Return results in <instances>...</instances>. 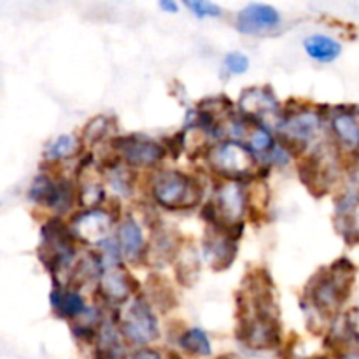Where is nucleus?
I'll return each mask as SVG.
<instances>
[{
	"mask_svg": "<svg viewBox=\"0 0 359 359\" xmlns=\"http://www.w3.org/2000/svg\"><path fill=\"white\" fill-rule=\"evenodd\" d=\"M356 266L342 258L330 269L319 270L307 284L309 305L323 316H332L344 305L353 290Z\"/></svg>",
	"mask_w": 359,
	"mask_h": 359,
	"instance_id": "obj_1",
	"label": "nucleus"
},
{
	"mask_svg": "<svg viewBox=\"0 0 359 359\" xmlns=\"http://www.w3.org/2000/svg\"><path fill=\"white\" fill-rule=\"evenodd\" d=\"M74 238L76 237H74L69 224H65L58 217L49 219L41 228V249H39L41 262L56 279H60V276L65 272L67 284H69L70 273L76 265V262H74L76 259Z\"/></svg>",
	"mask_w": 359,
	"mask_h": 359,
	"instance_id": "obj_2",
	"label": "nucleus"
},
{
	"mask_svg": "<svg viewBox=\"0 0 359 359\" xmlns=\"http://www.w3.org/2000/svg\"><path fill=\"white\" fill-rule=\"evenodd\" d=\"M153 196L168 210H189L198 205L202 198V186L184 172L163 170L154 177Z\"/></svg>",
	"mask_w": 359,
	"mask_h": 359,
	"instance_id": "obj_3",
	"label": "nucleus"
},
{
	"mask_svg": "<svg viewBox=\"0 0 359 359\" xmlns=\"http://www.w3.org/2000/svg\"><path fill=\"white\" fill-rule=\"evenodd\" d=\"M216 200L209 202L203 210V217L210 226H242V219L248 210V191L242 181H226L217 188Z\"/></svg>",
	"mask_w": 359,
	"mask_h": 359,
	"instance_id": "obj_4",
	"label": "nucleus"
},
{
	"mask_svg": "<svg viewBox=\"0 0 359 359\" xmlns=\"http://www.w3.org/2000/svg\"><path fill=\"white\" fill-rule=\"evenodd\" d=\"M118 326L123 337L135 346H147L160 335L158 319L146 297L137 294L118 312Z\"/></svg>",
	"mask_w": 359,
	"mask_h": 359,
	"instance_id": "obj_5",
	"label": "nucleus"
},
{
	"mask_svg": "<svg viewBox=\"0 0 359 359\" xmlns=\"http://www.w3.org/2000/svg\"><path fill=\"white\" fill-rule=\"evenodd\" d=\"M209 165L214 172L228 181H242L249 177L256 168V156L248 146L235 140H224L207 151Z\"/></svg>",
	"mask_w": 359,
	"mask_h": 359,
	"instance_id": "obj_6",
	"label": "nucleus"
},
{
	"mask_svg": "<svg viewBox=\"0 0 359 359\" xmlns=\"http://www.w3.org/2000/svg\"><path fill=\"white\" fill-rule=\"evenodd\" d=\"M112 151L128 167L146 168L160 163L167 154L163 144L146 135H128L112 140Z\"/></svg>",
	"mask_w": 359,
	"mask_h": 359,
	"instance_id": "obj_7",
	"label": "nucleus"
},
{
	"mask_svg": "<svg viewBox=\"0 0 359 359\" xmlns=\"http://www.w3.org/2000/svg\"><path fill=\"white\" fill-rule=\"evenodd\" d=\"M337 175V153L332 146L319 147L304 163H300V177L316 196L325 195Z\"/></svg>",
	"mask_w": 359,
	"mask_h": 359,
	"instance_id": "obj_8",
	"label": "nucleus"
},
{
	"mask_svg": "<svg viewBox=\"0 0 359 359\" xmlns=\"http://www.w3.org/2000/svg\"><path fill=\"white\" fill-rule=\"evenodd\" d=\"M241 231L242 226L209 228L205 238H203V255L214 270H226L235 262L238 251L237 238Z\"/></svg>",
	"mask_w": 359,
	"mask_h": 359,
	"instance_id": "obj_9",
	"label": "nucleus"
},
{
	"mask_svg": "<svg viewBox=\"0 0 359 359\" xmlns=\"http://www.w3.org/2000/svg\"><path fill=\"white\" fill-rule=\"evenodd\" d=\"M72 184L67 179H55L48 174L37 175L28 191V198L32 202L48 207L55 212H67L72 207Z\"/></svg>",
	"mask_w": 359,
	"mask_h": 359,
	"instance_id": "obj_10",
	"label": "nucleus"
},
{
	"mask_svg": "<svg viewBox=\"0 0 359 359\" xmlns=\"http://www.w3.org/2000/svg\"><path fill=\"white\" fill-rule=\"evenodd\" d=\"M321 128V114L316 111H297L280 118L279 132L283 135V146L304 149L309 140L314 139Z\"/></svg>",
	"mask_w": 359,
	"mask_h": 359,
	"instance_id": "obj_11",
	"label": "nucleus"
},
{
	"mask_svg": "<svg viewBox=\"0 0 359 359\" xmlns=\"http://www.w3.org/2000/svg\"><path fill=\"white\" fill-rule=\"evenodd\" d=\"M237 339L251 349H273L280 342L279 319L238 318Z\"/></svg>",
	"mask_w": 359,
	"mask_h": 359,
	"instance_id": "obj_12",
	"label": "nucleus"
},
{
	"mask_svg": "<svg viewBox=\"0 0 359 359\" xmlns=\"http://www.w3.org/2000/svg\"><path fill=\"white\" fill-rule=\"evenodd\" d=\"M112 221H114V216L104 209L83 210L72 219L70 230H72L74 237L79 238L81 242L102 245L111 238L109 233H111Z\"/></svg>",
	"mask_w": 359,
	"mask_h": 359,
	"instance_id": "obj_13",
	"label": "nucleus"
},
{
	"mask_svg": "<svg viewBox=\"0 0 359 359\" xmlns=\"http://www.w3.org/2000/svg\"><path fill=\"white\" fill-rule=\"evenodd\" d=\"M237 30L245 35H265L283 23L280 13L270 4H249L237 14Z\"/></svg>",
	"mask_w": 359,
	"mask_h": 359,
	"instance_id": "obj_14",
	"label": "nucleus"
},
{
	"mask_svg": "<svg viewBox=\"0 0 359 359\" xmlns=\"http://www.w3.org/2000/svg\"><path fill=\"white\" fill-rule=\"evenodd\" d=\"M135 290V279L123 266L104 270V273H102L100 280L97 284L98 297L107 305L125 304Z\"/></svg>",
	"mask_w": 359,
	"mask_h": 359,
	"instance_id": "obj_15",
	"label": "nucleus"
},
{
	"mask_svg": "<svg viewBox=\"0 0 359 359\" xmlns=\"http://www.w3.org/2000/svg\"><path fill=\"white\" fill-rule=\"evenodd\" d=\"M238 107L242 116L255 121L269 114H276L279 111V102L270 88H249L242 93Z\"/></svg>",
	"mask_w": 359,
	"mask_h": 359,
	"instance_id": "obj_16",
	"label": "nucleus"
},
{
	"mask_svg": "<svg viewBox=\"0 0 359 359\" xmlns=\"http://www.w3.org/2000/svg\"><path fill=\"white\" fill-rule=\"evenodd\" d=\"M51 307L58 318L69 319V321H77L81 316L88 312L86 302L81 291L77 287L60 286V284H56L51 293Z\"/></svg>",
	"mask_w": 359,
	"mask_h": 359,
	"instance_id": "obj_17",
	"label": "nucleus"
},
{
	"mask_svg": "<svg viewBox=\"0 0 359 359\" xmlns=\"http://www.w3.org/2000/svg\"><path fill=\"white\" fill-rule=\"evenodd\" d=\"M116 241L121 249L123 258H126L128 262L135 263L146 255V238H144L142 228H140L139 221L133 219L132 216H126L121 221Z\"/></svg>",
	"mask_w": 359,
	"mask_h": 359,
	"instance_id": "obj_18",
	"label": "nucleus"
},
{
	"mask_svg": "<svg viewBox=\"0 0 359 359\" xmlns=\"http://www.w3.org/2000/svg\"><path fill=\"white\" fill-rule=\"evenodd\" d=\"M97 359H126V347L118 325L104 321L97 335Z\"/></svg>",
	"mask_w": 359,
	"mask_h": 359,
	"instance_id": "obj_19",
	"label": "nucleus"
},
{
	"mask_svg": "<svg viewBox=\"0 0 359 359\" xmlns=\"http://www.w3.org/2000/svg\"><path fill=\"white\" fill-rule=\"evenodd\" d=\"M332 128L335 139L346 149H359V112L339 111L332 118Z\"/></svg>",
	"mask_w": 359,
	"mask_h": 359,
	"instance_id": "obj_20",
	"label": "nucleus"
},
{
	"mask_svg": "<svg viewBox=\"0 0 359 359\" xmlns=\"http://www.w3.org/2000/svg\"><path fill=\"white\" fill-rule=\"evenodd\" d=\"M304 48L312 60L330 63L337 60L342 53V44L337 39L325 34H314L304 41Z\"/></svg>",
	"mask_w": 359,
	"mask_h": 359,
	"instance_id": "obj_21",
	"label": "nucleus"
},
{
	"mask_svg": "<svg viewBox=\"0 0 359 359\" xmlns=\"http://www.w3.org/2000/svg\"><path fill=\"white\" fill-rule=\"evenodd\" d=\"M326 340L335 349H344V354H349L354 353V346H358L359 335L354 323L347 316H342V318H339L332 325V330H330L328 339Z\"/></svg>",
	"mask_w": 359,
	"mask_h": 359,
	"instance_id": "obj_22",
	"label": "nucleus"
},
{
	"mask_svg": "<svg viewBox=\"0 0 359 359\" xmlns=\"http://www.w3.org/2000/svg\"><path fill=\"white\" fill-rule=\"evenodd\" d=\"M179 346L186 351L191 356L205 358L210 356L212 353V346H210V340L207 337V333L200 328H189L179 339Z\"/></svg>",
	"mask_w": 359,
	"mask_h": 359,
	"instance_id": "obj_23",
	"label": "nucleus"
},
{
	"mask_svg": "<svg viewBox=\"0 0 359 359\" xmlns=\"http://www.w3.org/2000/svg\"><path fill=\"white\" fill-rule=\"evenodd\" d=\"M81 144L74 135H60L48 144L46 147V158L51 161H62L72 158L79 153Z\"/></svg>",
	"mask_w": 359,
	"mask_h": 359,
	"instance_id": "obj_24",
	"label": "nucleus"
},
{
	"mask_svg": "<svg viewBox=\"0 0 359 359\" xmlns=\"http://www.w3.org/2000/svg\"><path fill=\"white\" fill-rule=\"evenodd\" d=\"M248 147L256 154H269L276 147V142L266 126L255 123L248 135Z\"/></svg>",
	"mask_w": 359,
	"mask_h": 359,
	"instance_id": "obj_25",
	"label": "nucleus"
},
{
	"mask_svg": "<svg viewBox=\"0 0 359 359\" xmlns=\"http://www.w3.org/2000/svg\"><path fill=\"white\" fill-rule=\"evenodd\" d=\"M181 252V262L177 266V277L181 283L189 284L198 277V258L193 251H186L182 249Z\"/></svg>",
	"mask_w": 359,
	"mask_h": 359,
	"instance_id": "obj_26",
	"label": "nucleus"
},
{
	"mask_svg": "<svg viewBox=\"0 0 359 359\" xmlns=\"http://www.w3.org/2000/svg\"><path fill=\"white\" fill-rule=\"evenodd\" d=\"M147 286L151 287V293H153L151 297L154 298V304L161 305L163 311H167V309L170 311L172 305L175 304L174 291L170 290V286L167 283H163V279H160V277H151Z\"/></svg>",
	"mask_w": 359,
	"mask_h": 359,
	"instance_id": "obj_27",
	"label": "nucleus"
},
{
	"mask_svg": "<svg viewBox=\"0 0 359 359\" xmlns=\"http://www.w3.org/2000/svg\"><path fill=\"white\" fill-rule=\"evenodd\" d=\"M340 214V226L347 241H359V203Z\"/></svg>",
	"mask_w": 359,
	"mask_h": 359,
	"instance_id": "obj_28",
	"label": "nucleus"
},
{
	"mask_svg": "<svg viewBox=\"0 0 359 359\" xmlns=\"http://www.w3.org/2000/svg\"><path fill=\"white\" fill-rule=\"evenodd\" d=\"M111 128V119L107 116H98V118L91 119L88 123V126L84 128V140L86 142H97V140H102L105 137V133Z\"/></svg>",
	"mask_w": 359,
	"mask_h": 359,
	"instance_id": "obj_29",
	"label": "nucleus"
},
{
	"mask_svg": "<svg viewBox=\"0 0 359 359\" xmlns=\"http://www.w3.org/2000/svg\"><path fill=\"white\" fill-rule=\"evenodd\" d=\"M184 6L198 18H217L221 16V7L207 0H186Z\"/></svg>",
	"mask_w": 359,
	"mask_h": 359,
	"instance_id": "obj_30",
	"label": "nucleus"
},
{
	"mask_svg": "<svg viewBox=\"0 0 359 359\" xmlns=\"http://www.w3.org/2000/svg\"><path fill=\"white\" fill-rule=\"evenodd\" d=\"M224 65H226V69L230 70L231 74H245L249 69V58L244 53H228V55L224 56Z\"/></svg>",
	"mask_w": 359,
	"mask_h": 359,
	"instance_id": "obj_31",
	"label": "nucleus"
},
{
	"mask_svg": "<svg viewBox=\"0 0 359 359\" xmlns=\"http://www.w3.org/2000/svg\"><path fill=\"white\" fill-rule=\"evenodd\" d=\"M347 191H351L359 198V158L354 161L353 168L349 172V189Z\"/></svg>",
	"mask_w": 359,
	"mask_h": 359,
	"instance_id": "obj_32",
	"label": "nucleus"
},
{
	"mask_svg": "<svg viewBox=\"0 0 359 359\" xmlns=\"http://www.w3.org/2000/svg\"><path fill=\"white\" fill-rule=\"evenodd\" d=\"M132 359H165V358L154 349H140V351H137L135 354H133ZM172 359H175V358L172 356Z\"/></svg>",
	"mask_w": 359,
	"mask_h": 359,
	"instance_id": "obj_33",
	"label": "nucleus"
},
{
	"mask_svg": "<svg viewBox=\"0 0 359 359\" xmlns=\"http://www.w3.org/2000/svg\"><path fill=\"white\" fill-rule=\"evenodd\" d=\"M160 7L163 11H172V13H175V11L179 9V6L174 2V0H161Z\"/></svg>",
	"mask_w": 359,
	"mask_h": 359,
	"instance_id": "obj_34",
	"label": "nucleus"
},
{
	"mask_svg": "<svg viewBox=\"0 0 359 359\" xmlns=\"http://www.w3.org/2000/svg\"><path fill=\"white\" fill-rule=\"evenodd\" d=\"M223 359H233V358H223Z\"/></svg>",
	"mask_w": 359,
	"mask_h": 359,
	"instance_id": "obj_35",
	"label": "nucleus"
}]
</instances>
